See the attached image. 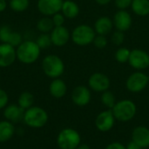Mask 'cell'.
I'll list each match as a JSON object with an SVG mask.
<instances>
[{
  "mask_svg": "<svg viewBox=\"0 0 149 149\" xmlns=\"http://www.w3.org/2000/svg\"><path fill=\"white\" fill-rule=\"evenodd\" d=\"M41 49L36 42L27 40L22 42L17 48V58L23 64L31 65L38 60Z\"/></svg>",
  "mask_w": 149,
  "mask_h": 149,
  "instance_id": "obj_1",
  "label": "cell"
},
{
  "mask_svg": "<svg viewBox=\"0 0 149 149\" xmlns=\"http://www.w3.org/2000/svg\"><path fill=\"white\" fill-rule=\"evenodd\" d=\"M48 120V113L44 108L33 106L24 111L23 121L29 127L41 128L46 125Z\"/></svg>",
  "mask_w": 149,
  "mask_h": 149,
  "instance_id": "obj_2",
  "label": "cell"
},
{
  "mask_svg": "<svg viewBox=\"0 0 149 149\" xmlns=\"http://www.w3.org/2000/svg\"><path fill=\"white\" fill-rule=\"evenodd\" d=\"M136 111L137 107L135 103L130 100H122L118 101L112 108L115 120L121 122L131 120L135 116Z\"/></svg>",
  "mask_w": 149,
  "mask_h": 149,
  "instance_id": "obj_3",
  "label": "cell"
},
{
  "mask_svg": "<svg viewBox=\"0 0 149 149\" xmlns=\"http://www.w3.org/2000/svg\"><path fill=\"white\" fill-rule=\"evenodd\" d=\"M42 69L45 74L51 79L59 78L65 72V64L57 55H48L42 61Z\"/></svg>",
  "mask_w": 149,
  "mask_h": 149,
  "instance_id": "obj_4",
  "label": "cell"
},
{
  "mask_svg": "<svg viewBox=\"0 0 149 149\" xmlns=\"http://www.w3.org/2000/svg\"><path fill=\"white\" fill-rule=\"evenodd\" d=\"M81 142V137L73 128L62 129L57 137V144L60 149H76Z\"/></svg>",
  "mask_w": 149,
  "mask_h": 149,
  "instance_id": "obj_5",
  "label": "cell"
},
{
  "mask_svg": "<svg viewBox=\"0 0 149 149\" xmlns=\"http://www.w3.org/2000/svg\"><path fill=\"white\" fill-rule=\"evenodd\" d=\"M95 36L94 29L88 24H79L76 26L71 34L72 42L79 46H86L92 44Z\"/></svg>",
  "mask_w": 149,
  "mask_h": 149,
  "instance_id": "obj_6",
  "label": "cell"
},
{
  "mask_svg": "<svg viewBox=\"0 0 149 149\" xmlns=\"http://www.w3.org/2000/svg\"><path fill=\"white\" fill-rule=\"evenodd\" d=\"M148 76L141 71H137L127 78L126 87L131 93H140L148 86Z\"/></svg>",
  "mask_w": 149,
  "mask_h": 149,
  "instance_id": "obj_7",
  "label": "cell"
},
{
  "mask_svg": "<svg viewBox=\"0 0 149 149\" xmlns=\"http://www.w3.org/2000/svg\"><path fill=\"white\" fill-rule=\"evenodd\" d=\"M128 63L135 70H145L149 67V54L144 50L134 49L130 52Z\"/></svg>",
  "mask_w": 149,
  "mask_h": 149,
  "instance_id": "obj_8",
  "label": "cell"
},
{
  "mask_svg": "<svg viewBox=\"0 0 149 149\" xmlns=\"http://www.w3.org/2000/svg\"><path fill=\"white\" fill-rule=\"evenodd\" d=\"M110 84V79L107 75L102 72H94L88 79L89 87L96 93H103L108 90Z\"/></svg>",
  "mask_w": 149,
  "mask_h": 149,
  "instance_id": "obj_9",
  "label": "cell"
},
{
  "mask_svg": "<svg viewBox=\"0 0 149 149\" xmlns=\"http://www.w3.org/2000/svg\"><path fill=\"white\" fill-rule=\"evenodd\" d=\"M115 120L112 109H107L97 115L95 119V127L99 131L106 133L113 127Z\"/></svg>",
  "mask_w": 149,
  "mask_h": 149,
  "instance_id": "obj_10",
  "label": "cell"
},
{
  "mask_svg": "<svg viewBox=\"0 0 149 149\" xmlns=\"http://www.w3.org/2000/svg\"><path fill=\"white\" fill-rule=\"evenodd\" d=\"M63 2L64 0H38L37 6L41 14L46 17L53 16L61 10Z\"/></svg>",
  "mask_w": 149,
  "mask_h": 149,
  "instance_id": "obj_11",
  "label": "cell"
},
{
  "mask_svg": "<svg viewBox=\"0 0 149 149\" xmlns=\"http://www.w3.org/2000/svg\"><path fill=\"white\" fill-rule=\"evenodd\" d=\"M72 100L78 107H85L91 101V92L85 86H76L72 93Z\"/></svg>",
  "mask_w": 149,
  "mask_h": 149,
  "instance_id": "obj_12",
  "label": "cell"
},
{
  "mask_svg": "<svg viewBox=\"0 0 149 149\" xmlns=\"http://www.w3.org/2000/svg\"><path fill=\"white\" fill-rule=\"evenodd\" d=\"M0 41L3 44H8L13 47H17L23 41L20 33L12 31L8 25H3L0 27Z\"/></svg>",
  "mask_w": 149,
  "mask_h": 149,
  "instance_id": "obj_13",
  "label": "cell"
},
{
  "mask_svg": "<svg viewBox=\"0 0 149 149\" xmlns=\"http://www.w3.org/2000/svg\"><path fill=\"white\" fill-rule=\"evenodd\" d=\"M113 25L118 31H127L131 28L132 25V17L128 11L126 10H119L113 17Z\"/></svg>",
  "mask_w": 149,
  "mask_h": 149,
  "instance_id": "obj_14",
  "label": "cell"
},
{
  "mask_svg": "<svg viewBox=\"0 0 149 149\" xmlns=\"http://www.w3.org/2000/svg\"><path fill=\"white\" fill-rule=\"evenodd\" d=\"M51 39L52 45L56 46H64L66 45L71 38L70 31L64 25L62 26H55L53 30L51 31Z\"/></svg>",
  "mask_w": 149,
  "mask_h": 149,
  "instance_id": "obj_15",
  "label": "cell"
},
{
  "mask_svg": "<svg viewBox=\"0 0 149 149\" xmlns=\"http://www.w3.org/2000/svg\"><path fill=\"white\" fill-rule=\"evenodd\" d=\"M17 58L15 48L8 44L0 45V67H8L11 65Z\"/></svg>",
  "mask_w": 149,
  "mask_h": 149,
  "instance_id": "obj_16",
  "label": "cell"
},
{
  "mask_svg": "<svg viewBox=\"0 0 149 149\" xmlns=\"http://www.w3.org/2000/svg\"><path fill=\"white\" fill-rule=\"evenodd\" d=\"M132 141L141 146L142 148L149 147V128L144 126H139L134 128L132 132Z\"/></svg>",
  "mask_w": 149,
  "mask_h": 149,
  "instance_id": "obj_17",
  "label": "cell"
},
{
  "mask_svg": "<svg viewBox=\"0 0 149 149\" xmlns=\"http://www.w3.org/2000/svg\"><path fill=\"white\" fill-rule=\"evenodd\" d=\"M24 110L21 108L18 105H9L3 109V117L6 120L10 122L18 123L24 119Z\"/></svg>",
  "mask_w": 149,
  "mask_h": 149,
  "instance_id": "obj_18",
  "label": "cell"
},
{
  "mask_svg": "<svg viewBox=\"0 0 149 149\" xmlns=\"http://www.w3.org/2000/svg\"><path fill=\"white\" fill-rule=\"evenodd\" d=\"M113 28V21L108 17H99L94 24V31L97 35H107Z\"/></svg>",
  "mask_w": 149,
  "mask_h": 149,
  "instance_id": "obj_19",
  "label": "cell"
},
{
  "mask_svg": "<svg viewBox=\"0 0 149 149\" xmlns=\"http://www.w3.org/2000/svg\"><path fill=\"white\" fill-rule=\"evenodd\" d=\"M49 92L50 94L56 99H60L63 98L67 92V86L65 82L58 78V79H53V80L51 82L50 86H49Z\"/></svg>",
  "mask_w": 149,
  "mask_h": 149,
  "instance_id": "obj_20",
  "label": "cell"
},
{
  "mask_svg": "<svg viewBox=\"0 0 149 149\" xmlns=\"http://www.w3.org/2000/svg\"><path fill=\"white\" fill-rule=\"evenodd\" d=\"M14 124L9 120L0 121V142H6L10 141L15 134Z\"/></svg>",
  "mask_w": 149,
  "mask_h": 149,
  "instance_id": "obj_21",
  "label": "cell"
},
{
  "mask_svg": "<svg viewBox=\"0 0 149 149\" xmlns=\"http://www.w3.org/2000/svg\"><path fill=\"white\" fill-rule=\"evenodd\" d=\"M62 14L67 18H75L79 14V5L72 0H65L61 8Z\"/></svg>",
  "mask_w": 149,
  "mask_h": 149,
  "instance_id": "obj_22",
  "label": "cell"
},
{
  "mask_svg": "<svg viewBox=\"0 0 149 149\" xmlns=\"http://www.w3.org/2000/svg\"><path fill=\"white\" fill-rule=\"evenodd\" d=\"M131 8L137 16L146 17L149 15V0H133Z\"/></svg>",
  "mask_w": 149,
  "mask_h": 149,
  "instance_id": "obj_23",
  "label": "cell"
},
{
  "mask_svg": "<svg viewBox=\"0 0 149 149\" xmlns=\"http://www.w3.org/2000/svg\"><path fill=\"white\" fill-rule=\"evenodd\" d=\"M33 104H34V96L30 92H23L17 99V105L24 111L33 107Z\"/></svg>",
  "mask_w": 149,
  "mask_h": 149,
  "instance_id": "obj_24",
  "label": "cell"
},
{
  "mask_svg": "<svg viewBox=\"0 0 149 149\" xmlns=\"http://www.w3.org/2000/svg\"><path fill=\"white\" fill-rule=\"evenodd\" d=\"M54 24L52 18L45 17L40 18L37 23V28L41 33H48L52 31L54 28Z\"/></svg>",
  "mask_w": 149,
  "mask_h": 149,
  "instance_id": "obj_25",
  "label": "cell"
},
{
  "mask_svg": "<svg viewBox=\"0 0 149 149\" xmlns=\"http://www.w3.org/2000/svg\"><path fill=\"white\" fill-rule=\"evenodd\" d=\"M100 100H101L102 104H103L106 107H107L108 109H112V108L114 107V105L116 104L115 96H114V94H113L111 91H109V90H107V91H105V92L102 93Z\"/></svg>",
  "mask_w": 149,
  "mask_h": 149,
  "instance_id": "obj_26",
  "label": "cell"
},
{
  "mask_svg": "<svg viewBox=\"0 0 149 149\" xmlns=\"http://www.w3.org/2000/svg\"><path fill=\"white\" fill-rule=\"evenodd\" d=\"M30 4L29 0H10V7L12 10L17 12H22L28 9Z\"/></svg>",
  "mask_w": 149,
  "mask_h": 149,
  "instance_id": "obj_27",
  "label": "cell"
},
{
  "mask_svg": "<svg viewBox=\"0 0 149 149\" xmlns=\"http://www.w3.org/2000/svg\"><path fill=\"white\" fill-rule=\"evenodd\" d=\"M130 52L131 51L128 50L127 47H120L119 48L116 52H115V59L117 62L120 63V64H124L128 62L129 57H130Z\"/></svg>",
  "mask_w": 149,
  "mask_h": 149,
  "instance_id": "obj_28",
  "label": "cell"
},
{
  "mask_svg": "<svg viewBox=\"0 0 149 149\" xmlns=\"http://www.w3.org/2000/svg\"><path fill=\"white\" fill-rule=\"evenodd\" d=\"M36 43L41 50L48 48L49 46H51V45H52V39H51V35L48 33H41L38 37Z\"/></svg>",
  "mask_w": 149,
  "mask_h": 149,
  "instance_id": "obj_29",
  "label": "cell"
},
{
  "mask_svg": "<svg viewBox=\"0 0 149 149\" xmlns=\"http://www.w3.org/2000/svg\"><path fill=\"white\" fill-rule=\"evenodd\" d=\"M111 40L113 42V45H121L123 43H124V40H125V34L123 31H115L112 37H111Z\"/></svg>",
  "mask_w": 149,
  "mask_h": 149,
  "instance_id": "obj_30",
  "label": "cell"
},
{
  "mask_svg": "<svg viewBox=\"0 0 149 149\" xmlns=\"http://www.w3.org/2000/svg\"><path fill=\"white\" fill-rule=\"evenodd\" d=\"M93 45L98 49H104L107 45V39L104 35H96L93 39Z\"/></svg>",
  "mask_w": 149,
  "mask_h": 149,
  "instance_id": "obj_31",
  "label": "cell"
},
{
  "mask_svg": "<svg viewBox=\"0 0 149 149\" xmlns=\"http://www.w3.org/2000/svg\"><path fill=\"white\" fill-rule=\"evenodd\" d=\"M9 102V97L7 93L0 88V110L1 109H4Z\"/></svg>",
  "mask_w": 149,
  "mask_h": 149,
  "instance_id": "obj_32",
  "label": "cell"
},
{
  "mask_svg": "<svg viewBox=\"0 0 149 149\" xmlns=\"http://www.w3.org/2000/svg\"><path fill=\"white\" fill-rule=\"evenodd\" d=\"M65 16L60 13V12H58L56 14H54L52 16V21H53V24H54V26H62L65 23Z\"/></svg>",
  "mask_w": 149,
  "mask_h": 149,
  "instance_id": "obj_33",
  "label": "cell"
},
{
  "mask_svg": "<svg viewBox=\"0 0 149 149\" xmlns=\"http://www.w3.org/2000/svg\"><path fill=\"white\" fill-rule=\"evenodd\" d=\"M133 0H114L115 5L119 10H127L131 6Z\"/></svg>",
  "mask_w": 149,
  "mask_h": 149,
  "instance_id": "obj_34",
  "label": "cell"
},
{
  "mask_svg": "<svg viewBox=\"0 0 149 149\" xmlns=\"http://www.w3.org/2000/svg\"><path fill=\"white\" fill-rule=\"evenodd\" d=\"M105 149H127L126 147L121 144L120 142L115 141V142H112L110 144H108Z\"/></svg>",
  "mask_w": 149,
  "mask_h": 149,
  "instance_id": "obj_35",
  "label": "cell"
},
{
  "mask_svg": "<svg viewBox=\"0 0 149 149\" xmlns=\"http://www.w3.org/2000/svg\"><path fill=\"white\" fill-rule=\"evenodd\" d=\"M127 149H143L141 146H139L137 143H135L134 141H131L130 142L127 143V145L126 146Z\"/></svg>",
  "mask_w": 149,
  "mask_h": 149,
  "instance_id": "obj_36",
  "label": "cell"
},
{
  "mask_svg": "<svg viewBox=\"0 0 149 149\" xmlns=\"http://www.w3.org/2000/svg\"><path fill=\"white\" fill-rule=\"evenodd\" d=\"M7 6L6 0H0V12H3Z\"/></svg>",
  "mask_w": 149,
  "mask_h": 149,
  "instance_id": "obj_37",
  "label": "cell"
},
{
  "mask_svg": "<svg viewBox=\"0 0 149 149\" xmlns=\"http://www.w3.org/2000/svg\"><path fill=\"white\" fill-rule=\"evenodd\" d=\"M112 0H95V2L99 4V5H107L108 3H111Z\"/></svg>",
  "mask_w": 149,
  "mask_h": 149,
  "instance_id": "obj_38",
  "label": "cell"
},
{
  "mask_svg": "<svg viewBox=\"0 0 149 149\" xmlns=\"http://www.w3.org/2000/svg\"><path fill=\"white\" fill-rule=\"evenodd\" d=\"M76 149H91V148L86 144H79V146Z\"/></svg>",
  "mask_w": 149,
  "mask_h": 149,
  "instance_id": "obj_39",
  "label": "cell"
},
{
  "mask_svg": "<svg viewBox=\"0 0 149 149\" xmlns=\"http://www.w3.org/2000/svg\"><path fill=\"white\" fill-rule=\"evenodd\" d=\"M64 1H65V0H64Z\"/></svg>",
  "mask_w": 149,
  "mask_h": 149,
  "instance_id": "obj_40",
  "label": "cell"
}]
</instances>
